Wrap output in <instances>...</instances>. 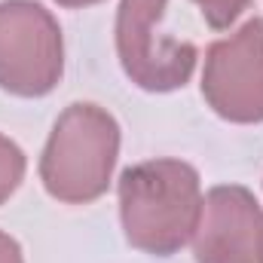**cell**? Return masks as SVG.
<instances>
[{
  "label": "cell",
  "mask_w": 263,
  "mask_h": 263,
  "mask_svg": "<svg viewBox=\"0 0 263 263\" xmlns=\"http://www.w3.org/2000/svg\"><path fill=\"white\" fill-rule=\"evenodd\" d=\"M120 217L129 245L147 254H175L193 239L202 217V190L193 165L150 159L120 178Z\"/></svg>",
  "instance_id": "1"
},
{
  "label": "cell",
  "mask_w": 263,
  "mask_h": 263,
  "mask_svg": "<svg viewBox=\"0 0 263 263\" xmlns=\"http://www.w3.org/2000/svg\"><path fill=\"white\" fill-rule=\"evenodd\" d=\"M120 126L98 104H70L55 120L40 159V178L49 196L70 205L98 199L114 175Z\"/></svg>",
  "instance_id": "2"
},
{
  "label": "cell",
  "mask_w": 263,
  "mask_h": 263,
  "mask_svg": "<svg viewBox=\"0 0 263 263\" xmlns=\"http://www.w3.org/2000/svg\"><path fill=\"white\" fill-rule=\"evenodd\" d=\"M65 70L62 28L34 0L0 3V89L40 98L55 89Z\"/></svg>",
  "instance_id": "3"
},
{
  "label": "cell",
  "mask_w": 263,
  "mask_h": 263,
  "mask_svg": "<svg viewBox=\"0 0 263 263\" xmlns=\"http://www.w3.org/2000/svg\"><path fill=\"white\" fill-rule=\"evenodd\" d=\"M168 0H123L117 12V52L123 70L147 92L181 89L193 67L196 46L172 40L159 31Z\"/></svg>",
  "instance_id": "4"
},
{
  "label": "cell",
  "mask_w": 263,
  "mask_h": 263,
  "mask_svg": "<svg viewBox=\"0 0 263 263\" xmlns=\"http://www.w3.org/2000/svg\"><path fill=\"white\" fill-rule=\"evenodd\" d=\"M202 95L230 123H263V18L245 22L208 49Z\"/></svg>",
  "instance_id": "5"
},
{
  "label": "cell",
  "mask_w": 263,
  "mask_h": 263,
  "mask_svg": "<svg viewBox=\"0 0 263 263\" xmlns=\"http://www.w3.org/2000/svg\"><path fill=\"white\" fill-rule=\"evenodd\" d=\"M196 263H263V211L245 187H214L193 233Z\"/></svg>",
  "instance_id": "6"
},
{
  "label": "cell",
  "mask_w": 263,
  "mask_h": 263,
  "mask_svg": "<svg viewBox=\"0 0 263 263\" xmlns=\"http://www.w3.org/2000/svg\"><path fill=\"white\" fill-rule=\"evenodd\" d=\"M22 178H25V153L18 150V144L0 135V202H6L15 193Z\"/></svg>",
  "instance_id": "7"
},
{
  "label": "cell",
  "mask_w": 263,
  "mask_h": 263,
  "mask_svg": "<svg viewBox=\"0 0 263 263\" xmlns=\"http://www.w3.org/2000/svg\"><path fill=\"white\" fill-rule=\"evenodd\" d=\"M193 3H199L205 22H208L211 28H227V25H233V22L242 15V9L248 6V0H193Z\"/></svg>",
  "instance_id": "8"
},
{
  "label": "cell",
  "mask_w": 263,
  "mask_h": 263,
  "mask_svg": "<svg viewBox=\"0 0 263 263\" xmlns=\"http://www.w3.org/2000/svg\"><path fill=\"white\" fill-rule=\"evenodd\" d=\"M0 263H25L22 260V248L15 239H9L6 233H0Z\"/></svg>",
  "instance_id": "9"
},
{
  "label": "cell",
  "mask_w": 263,
  "mask_h": 263,
  "mask_svg": "<svg viewBox=\"0 0 263 263\" xmlns=\"http://www.w3.org/2000/svg\"><path fill=\"white\" fill-rule=\"evenodd\" d=\"M62 6H89V3H98V0H55Z\"/></svg>",
  "instance_id": "10"
}]
</instances>
